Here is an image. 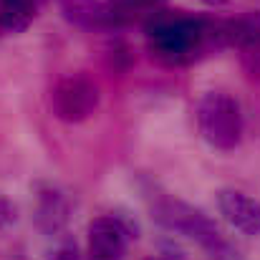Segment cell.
I'll return each mask as SVG.
<instances>
[{"instance_id":"cell-11","label":"cell","mask_w":260,"mask_h":260,"mask_svg":"<svg viewBox=\"0 0 260 260\" xmlns=\"http://www.w3.org/2000/svg\"><path fill=\"white\" fill-rule=\"evenodd\" d=\"M111 3L116 10L126 13V15H134V13H152L157 8H162L167 0H106Z\"/></svg>"},{"instance_id":"cell-5","label":"cell","mask_w":260,"mask_h":260,"mask_svg":"<svg viewBox=\"0 0 260 260\" xmlns=\"http://www.w3.org/2000/svg\"><path fill=\"white\" fill-rule=\"evenodd\" d=\"M132 225L116 215H101L88 225V258L91 260H121L126 255Z\"/></svg>"},{"instance_id":"cell-1","label":"cell","mask_w":260,"mask_h":260,"mask_svg":"<svg viewBox=\"0 0 260 260\" xmlns=\"http://www.w3.org/2000/svg\"><path fill=\"white\" fill-rule=\"evenodd\" d=\"M144 30L149 38V53L162 66H192L207 53L222 51L220 20L197 18L184 10H152L147 13Z\"/></svg>"},{"instance_id":"cell-9","label":"cell","mask_w":260,"mask_h":260,"mask_svg":"<svg viewBox=\"0 0 260 260\" xmlns=\"http://www.w3.org/2000/svg\"><path fill=\"white\" fill-rule=\"evenodd\" d=\"M38 0H0V20L5 33H20L30 25Z\"/></svg>"},{"instance_id":"cell-15","label":"cell","mask_w":260,"mask_h":260,"mask_svg":"<svg viewBox=\"0 0 260 260\" xmlns=\"http://www.w3.org/2000/svg\"><path fill=\"white\" fill-rule=\"evenodd\" d=\"M3 33H5V28H3V20H0V36H3Z\"/></svg>"},{"instance_id":"cell-13","label":"cell","mask_w":260,"mask_h":260,"mask_svg":"<svg viewBox=\"0 0 260 260\" xmlns=\"http://www.w3.org/2000/svg\"><path fill=\"white\" fill-rule=\"evenodd\" d=\"M200 3H205V5H212V8H220V5H225L228 0H200Z\"/></svg>"},{"instance_id":"cell-12","label":"cell","mask_w":260,"mask_h":260,"mask_svg":"<svg viewBox=\"0 0 260 260\" xmlns=\"http://www.w3.org/2000/svg\"><path fill=\"white\" fill-rule=\"evenodd\" d=\"M15 220H18V210H15V205H13L8 197L0 194V230L10 228Z\"/></svg>"},{"instance_id":"cell-6","label":"cell","mask_w":260,"mask_h":260,"mask_svg":"<svg viewBox=\"0 0 260 260\" xmlns=\"http://www.w3.org/2000/svg\"><path fill=\"white\" fill-rule=\"evenodd\" d=\"M61 13L76 28L104 33H114L132 20V15L116 10L106 0H61Z\"/></svg>"},{"instance_id":"cell-4","label":"cell","mask_w":260,"mask_h":260,"mask_svg":"<svg viewBox=\"0 0 260 260\" xmlns=\"http://www.w3.org/2000/svg\"><path fill=\"white\" fill-rule=\"evenodd\" d=\"M99 86L84 76V74H71L66 79H61L53 91H51V109L61 121L69 124H79L86 121L88 116L96 111L99 106Z\"/></svg>"},{"instance_id":"cell-7","label":"cell","mask_w":260,"mask_h":260,"mask_svg":"<svg viewBox=\"0 0 260 260\" xmlns=\"http://www.w3.org/2000/svg\"><path fill=\"white\" fill-rule=\"evenodd\" d=\"M220 215L243 235L260 238V202L240 189H220L217 192Z\"/></svg>"},{"instance_id":"cell-8","label":"cell","mask_w":260,"mask_h":260,"mask_svg":"<svg viewBox=\"0 0 260 260\" xmlns=\"http://www.w3.org/2000/svg\"><path fill=\"white\" fill-rule=\"evenodd\" d=\"M33 217H36V228L53 238V235H61L71 220V200L66 197V192H61L58 187L53 184H43L36 194V210H33Z\"/></svg>"},{"instance_id":"cell-10","label":"cell","mask_w":260,"mask_h":260,"mask_svg":"<svg viewBox=\"0 0 260 260\" xmlns=\"http://www.w3.org/2000/svg\"><path fill=\"white\" fill-rule=\"evenodd\" d=\"M238 58H240V66L245 71V76L250 81H258L260 84V38L238 48Z\"/></svg>"},{"instance_id":"cell-3","label":"cell","mask_w":260,"mask_h":260,"mask_svg":"<svg viewBox=\"0 0 260 260\" xmlns=\"http://www.w3.org/2000/svg\"><path fill=\"white\" fill-rule=\"evenodd\" d=\"M197 126L210 147L230 152L243 139V111L225 91H210L197 104Z\"/></svg>"},{"instance_id":"cell-14","label":"cell","mask_w":260,"mask_h":260,"mask_svg":"<svg viewBox=\"0 0 260 260\" xmlns=\"http://www.w3.org/2000/svg\"><path fill=\"white\" fill-rule=\"evenodd\" d=\"M144 260H174V258H165V255H152V258H144Z\"/></svg>"},{"instance_id":"cell-2","label":"cell","mask_w":260,"mask_h":260,"mask_svg":"<svg viewBox=\"0 0 260 260\" xmlns=\"http://www.w3.org/2000/svg\"><path fill=\"white\" fill-rule=\"evenodd\" d=\"M149 212L157 225H162L172 235L194 240L212 260H240L238 250L217 228V222L207 217L200 207H192L189 202H182L170 194H154L149 200Z\"/></svg>"}]
</instances>
